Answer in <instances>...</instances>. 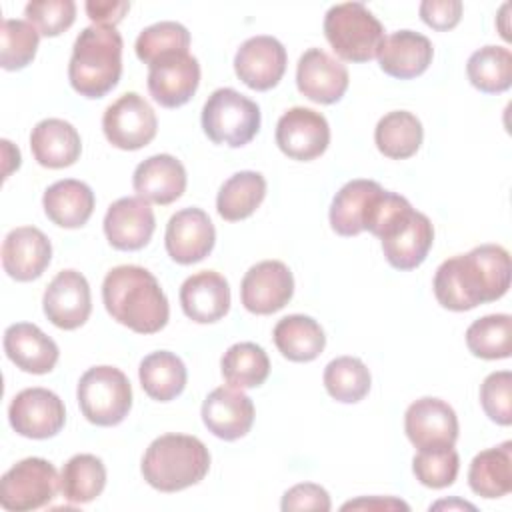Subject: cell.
I'll list each match as a JSON object with an SVG mask.
<instances>
[{"label": "cell", "mask_w": 512, "mask_h": 512, "mask_svg": "<svg viewBox=\"0 0 512 512\" xmlns=\"http://www.w3.org/2000/svg\"><path fill=\"white\" fill-rule=\"evenodd\" d=\"M436 300L454 312L502 298L510 288V254L498 244H480L444 260L434 274Z\"/></svg>", "instance_id": "obj_1"}, {"label": "cell", "mask_w": 512, "mask_h": 512, "mask_svg": "<svg viewBox=\"0 0 512 512\" xmlns=\"http://www.w3.org/2000/svg\"><path fill=\"white\" fill-rule=\"evenodd\" d=\"M102 302L116 322L138 334H154L168 324V298L156 276L142 266L112 268L102 282Z\"/></svg>", "instance_id": "obj_2"}, {"label": "cell", "mask_w": 512, "mask_h": 512, "mask_svg": "<svg viewBox=\"0 0 512 512\" xmlns=\"http://www.w3.org/2000/svg\"><path fill=\"white\" fill-rule=\"evenodd\" d=\"M122 76V36L114 26L84 28L68 64L70 86L84 98L106 96Z\"/></svg>", "instance_id": "obj_3"}, {"label": "cell", "mask_w": 512, "mask_h": 512, "mask_svg": "<svg viewBox=\"0 0 512 512\" xmlns=\"http://www.w3.org/2000/svg\"><path fill=\"white\" fill-rule=\"evenodd\" d=\"M210 452L204 442L188 434H162L146 448L142 458L144 480L160 492H178L204 480Z\"/></svg>", "instance_id": "obj_4"}, {"label": "cell", "mask_w": 512, "mask_h": 512, "mask_svg": "<svg viewBox=\"0 0 512 512\" xmlns=\"http://www.w3.org/2000/svg\"><path fill=\"white\" fill-rule=\"evenodd\" d=\"M324 36L342 60L368 62L380 50L384 26L362 2H344L326 12Z\"/></svg>", "instance_id": "obj_5"}, {"label": "cell", "mask_w": 512, "mask_h": 512, "mask_svg": "<svg viewBox=\"0 0 512 512\" xmlns=\"http://www.w3.org/2000/svg\"><path fill=\"white\" fill-rule=\"evenodd\" d=\"M202 130L214 144L240 148L258 134L260 108L234 88H218L202 108Z\"/></svg>", "instance_id": "obj_6"}, {"label": "cell", "mask_w": 512, "mask_h": 512, "mask_svg": "<svg viewBox=\"0 0 512 512\" xmlns=\"http://www.w3.org/2000/svg\"><path fill=\"white\" fill-rule=\"evenodd\" d=\"M76 398L90 424L116 426L132 408V386L122 370L92 366L80 376Z\"/></svg>", "instance_id": "obj_7"}, {"label": "cell", "mask_w": 512, "mask_h": 512, "mask_svg": "<svg viewBox=\"0 0 512 512\" xmlns=\"http://www.w3.org/2000/svg\"><path fill=\"white\" fill-rule=\"evenodd\" d=\"M60 490L56 468L44 458H24L0 480V504L8 512H28L50 504Z\"/></svg>", "instance_id": "obj_8"}, {"label": "cell", "mask_w": 512, "mask_h": 512, "mask_svg": "<svg viewBox=\"0 0 512 512\" xmlns=\"http://www.w3.org/2000/svg\"><path fill=\"white\" fill-rule=\"evenodd\" d=\"M378 238L384 258L392 268L414 270L426 260L432 248L434 226L426 214L414 210L410 204L390 220Z\"/></svg>", "instance_id": "obj_9"}, {"label": "cell", "mask_w": 512, "mask_h": 512, "mask_svg": "<svg viewBox=\"0 0 512 512\" xmlns=\"http://www.w3.org/2000/svg\"><path fill=\"white\" fill-rule=\"evenodd\" d=\"M106 140L120 150H140L150 144L158 130L152 106L136 92L122 94L102 116Z\"/></svg>", "instance_id": "obj_10"}, {"label": "cell", "mask_w": 512, "mask_h": 512, "mask_svg": "<svg viewBox=\"0 0 512 512\" xmlns=\"http://www.w3.org/2000/svg\"><path fill=\"white\" fill-rule=\"evenodd\" d=\"M8 420L16 434L44 440L56 436L64 422L66 410L58 394L48 388H26L18 392L8 408Z\"/></svg>", "instance_id": "obj_11"}, {"label": "cell", "mask_w": 512, "mask_h": 512, "mask_svg": "<svg viewBox=\"0 0 512 512\" xmlns=\"http://www.w3.org/2000/svg\"><path fill=\"white\" fill-rule=\"evenodd\" d=\"M276 144L288 158L308 162L326 152L330 126L320 112L294 106L286 110L276 124Z\"/></svg>", "instance_id": "obj_12"}, {"label": "cell", "mask_w": 512, "mask_h": 512, "mask_svg": "<svg viewBox=\"0 0 512 512\" xmlns=\"http://www.w3.org/2000/svg\"><path fill=\"white\" fill-rule=\"evenodd\" d=\"M294 294V278L290 268L280 260H264L254 264L242 278L240 298L252 314H274L282 310Z\"/></svg>", "instance_id": "obj_13"}, {"label": "cell", "mask_w": 512, "mask_h": 512, "mask_svg": "<svg viewBox=\"0 0 512 512\" xmlns=\"http://www.w3.org/2000/svg\"><path fill=\"white\" fill-rule=\"evenodd\" d=\"M200 64L188 52H174L148 66V92L164 108L184 106L198 90Z\"/></svg>", "instance_id": "obj_14"}, {"label": "cell", "mask_w": 512, "mask_h": 512, "mask_svg": "<svg viewBox=\"0 0 512 512\" xmlns=\"http://www.w3.org/2000/svg\"><path fill=\"white\" fill-rule=\"evenodd\" d=\"M286 48L274 36H252L240 44L234 56L236 76L252 90L274 88L286 72Z\"/></svg>", "instance_id": "obj_15"}, {"label": "cell", "mask_w": 512, "mask_h": 512, "mask_svg": "<svg viewBox=\"0 0 512 512\" xmlns=\"http://www.w3.org/2000/svg\"><path fill=\"white\" fill-rule=\"evenodd\" d=\"M46 318L62 330L80 328L92 312L88 280L76 270L58 272L42 298Z\"/></svg>", "instance_id": "obj_16"}, {"label": "cell", "mask_w": 512, "mask_h": 512, "mask_svg": "<svg viewBox=\"0 0 512 512\" xmlns=\"http://www.w3.org/2000/svg\"><path fill=\"white\" fill-rule=\"evenodd\" d=\"M404 430L418 450L454 446L458 440V418L448 402L426 396L408 406Z\"/></svg>", "instance_id": "obj_17"}, {"label": "cell", "mask_w": 512, "mask_h": 512, "mask_svg": "<svg viewBox=\"0 0 512 512\" xmlns=\"http://www.w3.org/2000/svg\"><path fill=\"white\" fill-rule=\"evenodd\" d=\"M214 242V224L202 208H182L168 220L164 244L168 256L178 264L204 260L212 252Z\"/></svg>", "instance_id": "obj_18"}, {"label": "cell", "mask_w": 512, "mask_h": 512, "mask_svg": "<svg viewBox=\"0 0 512 512\" xmlns=\"http://www.w3.org/2000/svg\"><path fill=\"white\" fill-rule=\"evenodd\" d=\"M346 66L322 48L306 50L296 66V86L302 96L316 104H334L348 90Z\"/></svg>", "instance_id": "obj_19"}, {"label": "cell", "mask_w": 512, "mask_h": 512, "mask_svg": "<svg viewBox=\"0 0 512 512\" xmlns=\"http://www.w3.org/2000/svg\"><path fill=\"white\" fill-rule=\"evenodd\" d=\"M156 228V218L150 204L140 196H124L112 202L104 216V234L116 250L144 248Z\"/></svg>", "instance_id": "obj_20"}, {"label": "cell", "mask_w": 512, "mask_h": 512, "mask_svg": "<svg viewBox=\"0 0 512 512\" xmlns=\"http://www.w3.org/2000/svg\"><path fill=\"white\" fill-rule=\"evenodd\" d=\"M202 422L216 438L238 440L254 424V404L240 388H214L202 402Z\"/></svg>", "instance_id": "obj_21"}, {"label": "cell", "mask_w": 512, "mask_h": 512, "mask_svg": "<svg viewBox=\"0 0 512 512\" xmlns=\"http://www.w3.org/2000/svg\"><path fill=\"white\" fill-rule=\"evenodd\" d=\"M50 260L52 244L48 236L34 226L14 228L2 242V268L18 282L40 278Z\"/></svg>", "instance_id": "obj_22"}, {"label": "cell", "mask_w": 512, "mask_h": 512, "mask_svg": "<svg viewBox=\"0 0 512 512\" xmlns=\"http://www.w3.org/2000/svg\"><path fill=\"white\" fill-rule=\"evenodd\" d=\"M432 56V42L414 30H398L384 36L376 54L382 72L400 80H410L426 72Z\"/></svg>", "instance_id": "obj_23"}, {"label": "cell", "mask_w": 512, "mask_h": 512, "mask_svg": "<svg viewBox=\"0 0 512 512\" xmlns=\"http://www.w3.org/2000/svg\"><path fill=\"white\" fill-rule=\"evenodd\" d=\"M180 304L184 314L198 324L218 322L230 310V286L214 270L196 272L180 286Z\"/></svg>", "instance_id": "obj_24"}, {"label": "cell", "mask_w": 512, "mask_h": 512, "mask_svg": "<svg viewBox=\"0 0 512 512\" xmlns=\"http://www.w3.org/2000/svg\"><path fill=\"white\" fill-rule=\"evenodd\" d=\"M132 186L146 202L166 206L184 194L186 170L178 158L170 154H154L136 166Z\"/></svg>", "instance_id": "obj_25"}, {"label": "cell", "mask_w": 512, "mask_h": 512, "mask_svg": "<svg viewBox=\"0 0 512 512\" xmlns=\"http://www.w3.org/2000/svg\"><path fill=\"white\" fill-rule=\"evenodd\" d=\"M4 352L10 362L30 374H48L60 356L56 342L30 322H16L6 328Z\"/></svg>", "instance_id": "obj_26"}, {"label": "cell", "mask_w": 512, "mask_h": 512, "mask_svg": "<svg viewBox=\"0 0 512 512\" xmlns=\"http://www.w3.org/2000/svg\"><path fill=\"white\" fill-rule=\"evenodd\" d=\"M34 160L44 168L72 166L82 152L78 130L62 118L40 120L30 134Z\"/></svg>", "instance_id": "obj_27"}, {"label": "cell", "mask_w": 512, "mask_h": 512, "mask_svg": "<svg viewBox=\"0 0 512 512\" xmlns=\"http://www.w3.org/2000/svg\"><path fill=\"white\" fill-rule=\"evenodd\" d=\"M94 202L92 188L74 178L54 182L42 196V206L48 220L62 228L84 226L94 212Z\"/></svg>", "instance_id": "obj_28"}, {"label": "cell", "mask_w": 512, "mask_h": 512, "mask_svg": "<svg viewBox=\"0 0 512 512\" xmlns=\"http://www.w3.org/2000/svg\"><path fill=\"white\" fill-rule=\"evenodd\" d=\"M468 484L482 498H502L512 490V442L478 452L468 468Z\"/></svg>", "instance_id": "obj_29"}, {"label": "cell", "mask_w": 512, "mask_h": 512, "mask_svg": "<svg viewBox=\"0 0 512 512\" xmlns=\"http://www.w3.org/2000/svg\"><path fill=\"white\" fill-rule=\"evenodd\" d=\"M274 344L278 352L292 362H312L326 346L322 326L304 314H290L274 326Z\"/></svg>", "instance_id": "obj_30"}, {"label": "cell", "mask_w": 512, "mask_h": 512, "mask_svg": "<svg viewBox=\"0 0 512 512\" xmlns=\"http://www.w3.org/2000/svg\"><path fill=\"white\" fill-rule=\"evenodd\" d=\"M142 390L158 402H170L186 388L188 372L184 362L168 350H158L142 358L138 368Z\"/></svg>", "instance_id": "obj_31"}, {"label": "cell", "mask_w": 512, "mask_h": 512, "mask_svg": "<svg viewBox=\"0 0 512 512\" xmlns=\"http://www.w3.org/2000/svg\"><path fill=\"white\" fill-rule=\"evenodd\" d=\"M382 186L374 180L356 178L346 182L330 206V226L340 236H358L364 232V220L370 200Z\"/></svg>", "instance_id": "obj_32"}, {"label": "cell", "mask_w": 512, "mask_h": 512, "mask_svg": "<svg viewBox=\"0 0 512 512\" xmlns=\"http://www.w3.org/2000/svg\"><path fill=\"white\" fill-rule=\"evenodd\" d=\"M422 122L406 110H392L384 114L374 130L376 148L392 160H406L414 156L422 144Z\"/></svg>", "instance_id": "obj_33"}, {"label": "cell", "mask_w": 512, "mask_h": 512, "mask_svg": "<svg viewBox=\"0 0 512 512\" xmlns=\"http://www.w3.org/2000/svg\"><path fill=\"white\" fill-rule=\"evenodd\" d=\"M266 196V180L260 172L242 170L232 174L218 190L216 210L228 222H238L256 212Z\"/></svg>", "instance_id": "obj_34"}, {"label": "cell", "mask_w": 512, "mask_h": 512, "mask_svg": "<svg viewBox=\"0 0 512 512\" xmlns=\"http://www.w3.org/2000/svg\"><path fill=\"white\" fill-rule=\"evenodd\" d=\"M222 376L234 388H258L270 374V360L262 346L254 342L232 344L220 360Z\"/></svg>", "instance_id": "obj_35"}, {"label": "cell", "mask_w": 512, "mask_h": 512, "mask_svg": "<svg viewBox=\"0 0 512 512\" xmlns=\"http://www.w3.org/2000/svg\"><path fill=\"white\" fill-rule=\"evenodd\" d=\"M106 486L104 462L94 454L72 456L60 474V490L72 504L92 502Z\"/></svg>", "instance_id": "obj_36"}, {"label": "cell", "mask_w": 512, "mask_h": 512, "mask_svg": "<svg viewBox=\"0 0 512 512\" xmlns=\"http://www.w3.org/2000/svg\"><path fill=\"white\" fill-rule=\"evenodd\" d=\"M466 74L480 92H506L512 86V52L504 46H484L468 58Z\"/></svg>", "instance_id": "obj_37"}, {"label": "cell", "mask_w": 512, "mask_h": 512, "mask_svg": "<svg viewBox=\"0 0 512 512\" xmlns=\"http://www.w3.org/2000/svg\"><path fill=\"white\" fill-rule=\"evenodd\" d=\"M466 346L484 360L508 358L512 352V318L508 314H488L474 320L466 330Z\"/></svg>", "instance_id": "obj_38"}, {"label": "cell", "mask_w": 512, "mask_h": 512, "mask_svg": "<svg viewBox=\"0 0 512 512\" xmlns=\"http://www.w3.org/2000/svg\"><path fill=\"white\" fill-rule=\"evenodd\" d=\"M370 370L360 358L340 356L326 364L324 386L326 392L344 404L360 402L370 390Z\"/></svg>", "instance_id": "obj_39"}, {"label": "cell", "mask_w": 512, "mask_h": 512, "mask_svg": "<svg viewBox=\"0 0 512 512\" xmlns=\"http://www.w3.org/2000/svg\"><path fill=\"white\" fill-rule=\"evenodd\" d=\"M190 46V32L180 22L164 20L144 28L136 38V56L144 64H152L154 60L174 54V52H188Z\"/></svg>", "instance_id": "obj_40"}, {"label": "cell", "mask_w": 512, "mask_h": 512, "mask_svg": "<svg viewBox=\"0 0 512 512\" xmlns=\"http://www.w3.org/2000/svg\"><path fill=\"white\" fill-rule=\"evenodd\" d=\"M0 64L4 70L26 68L38 50L40 32L28 20L6 18L0 32Z\"/></svg>", "instance_id": "obj_41"}, {"label": "cell", "mask_w": 512, "mask_h": 512, "mask_svg": "<svg viewBox=\"0 0 512 512\" xmlns=\"http://www.w3.org/2000/svg\"><path fill=\"white\" fill-rule=\"evenodd\" d=\"M460 470V458L454 446L418 450L412 460V472L422 486L446 488L454 484Z\"/></svg>", "instance_id": "obj_42"}, {"label": "cell", "mask_w": 512, "mask_h": 512, "mask_svg": "<svg viewBox=\"0 0 512 512\" xmlns=\"http://www.w3.org/2000/svg\"><path fill=\"white\" fill-rule=\"evenodd\" d=\"M24 14L42 36H58L74 24L76 4L72 0H34L26 4Z\"/></svg>", "instance_id": "obj_43"}, {"label": "cell", "mask_w": 512, "mask_h": 512, "mask_svg": "<svg viewBox=\"0 0 512 512\" xmlns=\"http://www.w3.org/2000/svg\"><path fill=\"white\" fill-rule=\"evenodd\" d=\"M480 404L486 416L502 426L512 424V372L500 370L484 378L480 386Z\"/></svg>", "instance_id": "obj_44"}, {"label": "cell", "mask_w": 512, "mask_h": 512, "mask_svg": "<svg viewBox=\"0 0 512 512\" xmlns=\"http://www.w3.org/2000/svg\"><path fill=\"white\" fill-rule=\"evenodd\" d=\"M280 508L284 512H292V510L328 512L332 508V502H330L328 492L320 484L302 482V484H296V486H292L284 492Z\"/></svg>", "instance_id": "obj_45"}, {"label": "cell", "mask_w": 512, "mask_h": 512, "mask_svg": "<svg viewBox=\"0 0 512 512\" xmlns=\"http://www.w3.org/2000/svg\"><path fill=\"white\" fill-rule=\"evenodd\" d=\"M420 18L434 30H450L462 18L460 0H424L420 4Z\"/></svg>", "instance_id": "obj_46"}, {"label": "cell", "mask_w": 512, "mask_h": 512, "mask_svg": "<svg viewBox=\"0 0 512 512\" xmlns=\"http://www.w3.org/2000/svg\"><path fill=\"white\" fill-rule=\"evenodd\" d=\"M84 8L94 24L114 26L126 16V12L130 10V2H126V0H90L84 4Z\"/></svg>", "instance_id": "obj_47"}, {"label": "cell", "mask_w": 512, "mask_h": 512, "mask_svg": "<svg viewBox=\"0 0 512 512\" xmlns=\"http://www.w3.org/2000/svg\"><path fill=\"white\" fill-rule=\"evenodd\" d=\"M410 510V506L402 500H396V498H380V496H374V498H358V500H352V502H346L342 506V510Z\"/></svg>", "instance_id": "obj_48"}, {"label": "cell", "mask_w": 512, "mask_h": 512, "mask_svg": "<svg viewBox=\"0 0 512 512\" xmlns=\"http://www.w3.org/2000/svg\"><path fill=\"white\" fill-rule=\"evenodd\" d=\"M2 148H4V158H6L4 160L6 162L4 178H8V174L20 166V150L16 146H12L10 140H2Z\"/></svg>", "instance_id": "obj_49"}]
</instances>
